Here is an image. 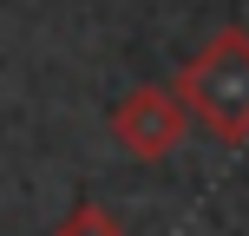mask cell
Segmentation results:
<instances>
[{"label": "cell", "instance_id": "6da1fadb", "mask_svg": "<svg viewBox=\"0 0 249 236\" xmlns=\"http://www.w3.org/2000/svg\"><path fill=\"white\" fill-rule=\"evenodd\" d=\"M184 99L216 138H249V33L223 26L197 59L184 66Z\"/></svg>", "mask_w": 249, "mask_h": 236}, {"label": "cell", "instance_id": "7a4b0ae2", "mask_svg": "<svg viewBox=\"0 0 249 236\" xmlns=\"http://www.w3.org/2000/svg\"><path fill=\"white\" fill-rule=\"evenodd\" d=\"M112 131H118V145L131 158H164V151L184 145L190 118L164 86H138V92H124V105L112 112Z\"/></svg>", "mask_w": 249, "mask_h": 236}, {"label": "cell", "instance_id": "3957f363", "mask_svg": "<svg viewBox=\"0 0 249 236\" xmlns=\"http://www.w3.org/2000/svg\"><path fill=\"white\" fill-rule=\"evenodd\" d=\"M53 236H124V230H118V217H112V210H99V203H79V210L66 217Z\"/></svg>", "mask_w": 249, "mask_h": 236}]
</instances>
